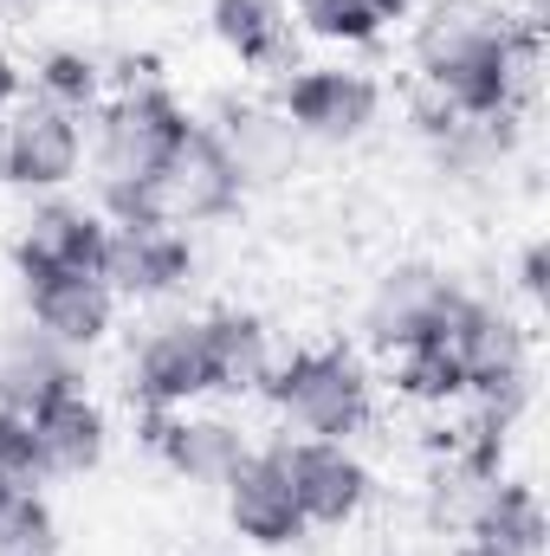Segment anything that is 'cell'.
Here are the masks:
<instances>
[{"label":"cell","mask_w":550,"mask_h":556,"mask_svg":"<svg viewBox=\"0 0 550 556\" xmlns=\"http://www.w3.org/2000/svg\"><path fill=\"white\" fill-rule=\"evenodd\" d=\"M285 111V124L298 130L304 149H357L363 137H376L383 124V78L363 72V65H343V59H317V65H291L285 85L273 98Z\"/></svg>","instance_id":"obj_5"},{"label":"cell","mask_w":550,"mask_h":556,"mask_svg":"<svg viewBox=\"0 0 550 556\" xmlns=\"http://www.w3.org/2000/svg\"><path fill=\"white\" fill-rule=\"evenodd\" d=\"M20 492H26V485H13V479H0V511H7V505H13Z\"/></svg>","instance_id":"obj_32"},{"label":"cell","mask_w":550,"mask_h":556,"mask_svg":"<svg viewBox=\"0 0 550 556\" xmlns=\"http://www.w3.org/2000/svg\"><path fill=\"white\" fill-rule=\"evenodd\" d=\"M124 402L137 415H182L214 402V369L201 343V311H168L142 324L124 350Z\"/></svg>","instance_id":"obj_6"},{"label":"cell","mask_w":550,"mask_h":556,"mask_svg":"<svg viewBox=\"0 0 550 556\" xmlns=\"http://www.w3.org/2000/svg\"><path fill=\"white\" fill-rule=\"evenodd\" d=\"M409 65L414 91L466 124L525 117L538 85V20L512 13L505 0H427L414 13Z\"/></svg>","instance_id":"obj_1"},{"label":"cell","mask_w":550,"mask_h":556,"mask_svg":"<svg viewBox=\"0 0 550 556\" xmlns=\"http://www.w3.org/2000/svg\"><path fill=\"white\" fill-rule=\"evenodd\" d=\"M26 7H33V0H0V26H7V20H20Z\"/></svg>","instance_id":"obj_31"},{"label":"cell","mask_w":550,"mask_h":556,"mask_svg":"<svg viewBox=\"0 0 550 556\" xmlns=\"http://www.w3.org/2000/svg\"><path fill=\"white\" fill-rule=\"evenodd\" d=\"M460 525H466V538H479V544H492V551H505V556H545V538H550L538 485L512 479V472H499L492 485H479L460 505Z\"/></svg>","instance_id":"obj_21"},{"label":"cell","mask_w":550,"mask_h":556,"mask_svg":"<svg viewBox=\"0 0 550 556\" xmlns=\"http://www.w3.org/2000/svg\"><path fill=\"white\" fill-rule=\"evenodd\" d=\"M273 453L285 466V479H291V498H298L311 531H350L376 505V472H370V459L350 440L285 433V440H273Z\"/></svg>","instance_id":"obj_8"},{"label":"cell","mask_w":550,"mask_h":556,"mask_svg":"<svg viewBox=\"0 0 550 556\" xmlns=\"http://www.w3.org/2000/svg\"><path fill=\"white\" fill-rule=\"evenodd\" d=\"M78 382H85V356H72V350L52 343L46 330L20 324V330L0 337V408L33 415L39 402L65 395V389H78Z\"/></svg>","instance_id":"obj_20"},{"label":"cell","mask_w":550,"mask_h":556,"mask_svg":"<svg viewBox=\"0 0 550 556\" xmlns=\"http://www.w3.org/2000/svg\"><path fill=\"white\" fill-rule=\"evenodd\" d=\"M421 149H427V162H434V175H440L447 188L479 194V188H492L499 175H512V162H518V149H525V117H486V124L453 117L440 137L421 142Z\"/></svg>","instance_id":"obj_19"},{"label":"cell","mask_w":550,"mask_h":556,"mask_svg":"<svg viewBox=\"0 0 550 556\" xmlns=\"http://www.w3.org/2000/svg\"><path fill=\"white\" fill-rule=\"evenodd\" d=\"M26 433L39 446V466H46V485L52 479H85L111 459V408L78 382L52 402H39L26 415Z\"/></svg>","instance_id":"obj_17"},{"label":"cell","mask_w":550,"mask_h":556,"mask_svg":"<svg viewBox=\"0 0 550 556\" xmlns=\"http://www.w3.org/2000/svg\"><path fill=\"white\" fill-rule=\"evenodd\" d=\"M447 556H505V551H492V544H479V538H460Z\"/></svg>","instance_id":"obj_30"},{"label":"cell","mask_w":550,"mask_h":556,"mask_svg":"<svg viewBox=\"0 0 550 556\" xmlns=\"http://www.w3.org/2000/svg\"><path fill=\"white\" fill-rule=\"evenodd\" d=\"M201 343H208V369H214V395L227 402H247L266 389L278 363V343H273V324L247 304H214L201 311Z\"/></svg>","instance_id":"obj_18"},{"label":"cell","mask_w":550,"mask_h":556,"mask_svg":"<svg viewBox=\"0 0 550 556\" xmlns=\"http://www.w3.org/2000/svg\"><path fill=\"white\" fill-rule=\"evenodd\" d=\"M0 556H65V525L46 492H20L0 511Z\"/></svg>","instance_id":"obj_26"},{"label":"cell","mask_w":550,"mask_h":556,"mask_svg":"<svg viewBox=\"0 0 550 556\" xmlns=\"http://www.w3.org/2000/svg\"><path fill=\"white\" fill-rule=\"evenodd\" d=\"M447 343L460 356V376H466V402L499 427H518V415L532 408V389H538V350H532V324L499 304L492 291H466L453 324H447Z\"/></svg>","instance_id":"obj_4"},{"label":"cell","mask_w":550,"mask_h":556,"mask_svg":"<svg viewBox=\"0 0 550 556\" xmlns=\"http://www.w3.org/2000/svg\"><path fill=\"white\" fill-rule=\"evenodd\" d=\"M376 7H383V20L396 26V20H414V13H421L427 0H376Z\"/></svg>","instance_id":"obj_29"},{"label":"cell","mask_w":550,"mask_h":556,"mask_svg":"<svg viewBox=\"0 0 550 556\" xmlns=\"http://www.w3.org/2000/svg\"><path fill=\"white\" fill-rule=\"evenodd\" d=\"M376 369L357 343H298L291 356H278L266 376V408L278 415L285 433L304 440H350L376 427Z\"/></svg>","instance_id":"obj_2"},{"label":"cell","mask_w":550,"mask_h":556,"mask_svg":"<svg viewBox=\"0 0 550 556\" xmlns=\"http://www.w3.org/2000/svg\"><path fill=\"white\" fill-rule=\"evenodd\" d=\"M221 511H227V531L253 551H291L304 544V511L291 498V479L278 466L273 446H253L227 479H221Z\"/></svg>","instance_id":"obj_13"},{"label":"cell","mask_w":550,"mask_h":556,"mask_svg":"<svg viewBox=\"0 0 550 556\" xmlns=\"http://www.w3.org/2000/svg\"><path fill=\"white\" fill-rule=\"evenodd\" d=\"M78 181H85V117L20 98L7 111V181L0 188H20L26 201H39V194H65Z\"/></svg>","instance_id":"obj_10"},{"label":"cell","mask_w":550,"mask_h":556,"mask_svg":"<svg viewBox=\"0 0 550 556\" xmlns=\"http://www.w3.org/2000/svg\"><path fill=\"white\" fill-rule=\"evenodd\" d=\"M291 13V33L311 39V46H330V52H370L389 20L376 0H285Z\"/></svg>","instance_id":"obj_25"},{"label":"cell","mask_w":550,"mask_h":556,"mask_svg":"<svg viewBox=\"0 0 550 556\" xmlns=\"http://www.w3.org/2000/svg\"><path fill=\"white\" fill-rule=\"evenodd\" d=\"M98 278L117 291V304H168L201 278V247L182 227H111Z\"/></svg>","instance_id":"obj_12"},{"label":"cell","mask_w":550,"mask_h":556,"mask_svg":"<svg viewBox=\"0 0 550 556\" xmlns=\"http://www.w3.org/2000/svg\"><path fill=\"white\" fill-rule=\"evenodd\" d=\"M466 291H473L466 278H453L447 266H434V260H396L389 273L370 285V298H363V311H357L363 350L396 356V350H409V343L447 337V324H453V311H460Z\"/></svg>","instance_id":"obj_7"},{"label":"cell","mask_w":550,"mask_h":556,"mask_svg":"<svg viewBox=\"0 0 550 556\" xmlns=\"http://www.w3.org/2000/svg\"><path fill=\"white\" fill-rule=\"evenodd\" d=\"M376 382L409 408H460L466 402V376H460V356H453L447 337H427V343H409V350L383 356Z\"/></svg>","instance_id":"obj_24"},{"label":"cell","mask_w":550,"mask_h":556,"mask_svg":"<svg viewBox=\"0 0 550 556\" xmlns=\"http://www.w3.org/2000/svg\"><path fill=\"white\" fill-rule=\"evenodd\" d=\"M188 124H195V111L162 78L111 91L85 117V175H91V188H149L162 175V162L182 149Z\"/></svg>","instance_id":"obj_3"},{"label":"cell","mask_w":550,"mask_h":556,"mask_svg":"<svg viewBox=\"0 0 550 556\" xmlns=\"http://www.w3.org/2000/svg\"><path fill=\"white\" fill-rule=\"evenodd\" d=\"M201 124L221 137L227 155H234V168H240L247 194H253V188H278V181L298 168V155H304L298 130L285 124V111L266 104V98H247V91H221V98H214V111H208Z\"/></svg>","instance_id":"obj_15"},{"label":"cell","mask_w":550,"mask_h":556,"mask_svg":"<svg viewBox=\"0 0 550 556\" xmlns=\"http://www.w3.org/2000/svg\"><path fill=\"white\" fill-rule=\"evenodd\" d=\"M208 33L240 72H291V13L285 0H208Z\"/></svg>","instance_id":"obj_22"},{"label":"cell","mask_w":550,"mask_h":556,"mask_svg":"<svg viewBox=\"0 0 550 556\" xmlns=\"http://www.w3.org/2000/svg\"><path fill=\"white\" fill-rule=\"evenodd\" d=\"M142 446L162 459V472H175L182 485H214L253 453L247 427L214 408H182V415H142Z\"/></svg>","instance_id":"obj_14"},{"label":"cell","mask_w":550,"mask_h":556,"mask_svg":"<svg viewBox=\"0 0 550 556\" xmlns=\"http://www.w3.org/2000/svg\"><path fill=\"white\" fill-rule=\"evenodd\" d=\"M20 98H26V65H20V59H13V52L0 46V117H7V111H13Z\"/></svg>","instance_id":"obj_28"},{"label":"cell","mask_w":550,"mask_h":556,"mask_svg":"<svg viewBox=\"0 0 550 556\" xmlns=\"http://www.w3.org/2000/svg\"><path fill=\"white\" fill-rule=\"evenodd\" d=\"M512 291H518V298H525L532 311H538V304L550 298V247H545V240H525V247H518V266H512Z\"/></svg>","instance_id":"obj_27"},{"label":"cell","mask_w":550,"mask_h":556,"mask_svg":"<svg viewBox=\"0 0 550 556\" xmlns=\"http://www.w3.org/2000/svg\"><path fill=\"white\" fill-rule=\"evenodd\" d=\"M149 188H155V220H162V227H182V233L221 227V220H234V214L247 207V181H240L234 155L221 149V137H214L201 117L188 124L182 149L162 162V175H155Z\"/></svg>","instance_id":"obj_9"},{"label":"cell","mask_w":550,"mask_h":556,"mask_svg":"<svg viewBox=\"0 0 550 556\" xmlns=\"http://www.w3.org/2000/svg\"><path fill=\"white\" fill-rule=\"evenodd\" d=\"M0 181H7V117H0Z\"/></svg>","instance_id":"obj_33"},{"label":"cell","mask_w":550,"mask_h":556,"mask_svg":"<svg viewBox=\"0 0 550 556\" xmlns=\"http://www.w3.org/2000/svg\"><path fill=\"white\" fill-rule=\"evenodd\" d=\"M20 304H26V324L46 330L52 343H65L72 356H91L111 343L117 330V291L98 273H78V266H33L20 273Z\"/></svg>","instance_id":"obj_11"},{"label":"cell","mask_w":550,"mask_h":556,"mask_svg":"<svg viewBox=\"0 0 550 556\" xmlns=\"http://www.w3.org/2000/svg\"><path fill=\"white\" fill-rule=\"evenodd\" d=\"M104 85H111V59L91 52V46H46L26 65V98H39L52 111H72V117H91L104 104Z\"/></svg>","instance_id":"obj_23"},{"label":"cell","mask_w":550,"mask_h":556,"mask_svg":"<svg viewBox=\"0 0 550 556\" xmlns=\"http://www.w3.org/2000/svg\"><path fill=\"white\" fill-rule=\"evenodd\" d=\"M104 240H111V220L98 214L91 194H39L13 233V273H33V266H78V273H98L104 260Z\"/></svg>","instance_id":"obj_16"}]
</instances>
